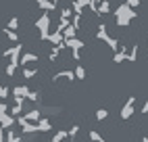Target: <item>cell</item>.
<instances>
[{
	"mask_svg": "<svg viewBox=\"0 0 148 142\" xmlns=\"http://www.w3.org/2000/svg\"><path fill=\"white\" fill-rule=\"evenodd\" d=\"M0 142H4V130L0 128Z\"/></svg>",
	"mask_w": 148,
	"mask_h": 142,
	"instance_id": "29",
	"label": "cell"
},
{
	"mask_svg": "<svg viewBox=\"0 0 148 142\" xmlns=\"http://www.w3.org/2000/svg\"><path fill=\"white\" fill-rule=\"evenodd\" d=\"M71 38H77V29L73 25H67L63 29V42H65V40H71Z\"/></svg>",
	"mask_w": 148,
	"mask_h": 142,
	"instance_id": "18",
	"label": "cell"
},
{
	"mask_svg": "<svg viewBox=\"0 0 148 142\" xmlns=\"http://www.w3.org/2000/svg\"><path fill=\"white\" fill-rule=\"evenodd\" d=\"M8 96H11V90H8V88H6L4 84H0V100L4 103V100H6Z\"/></svg>",
	"mask_w": 148,
	"mask_h": 142,
	"instance_id": "26",
	"label": "cell"
},
{
	"mask_svg": "<svg viewBox=\"0 0 148 142\" xmlns=\"http://www.w3.org/2000/svg\"><path fill=\"white\" fill-rule=\"evenodd\" d=\"M58 13H61V15H58V19H67V21H71V17H73V11H71V6H63Z\"/></svg>",
	"mask_w": 148,
	"mask_h": 142,
	"instance_id": "20",
	"label": "cell"
},
{
	"mask_svg": "<svg viewBox=\"0 0 148 142\" xmlns=\"http://www.w3.org/2000/svg\"><path fill=\"white\" fill-rule=\"evenodd\" d=\"M73 75H75V79H79V82H86V77H88V69H86L84 65L77 63L75 69H73Z\"/></svg>",
	"mask_w": 148,
	"mask_h": 142,
	"instance_id": "14",
	"label": "cell"
},
{
	"mask_svg": "<svg viewBox=\"0 0 148 142\" xmlns=\"http://www.w3.org/2000/svg\"><path fill=\"white\" fill-rule=\"evenodd\" d=\"M21 52H23V44L19 42V44H13L11 48L2 50V59H8V63L19 65V57H21Z\"/></svg>",
	"mask_w": 148,
	"mask_h": 142,
	"instance_id": "6",
	"label": "cell"
},
{
	"mask_svg": "<svg viewBox=\"0 0 148 142\" xmlns=\"http://www.w3.org/2000/svg\"><path fill=\"white\" fill-rule=\"evenodd\" d=\"M82 17H84V15H73V17H71V25L77 29V32L82 29Z\"/></svg>",
	"mask_w": 148,
	"mask_h": 142,
	"instance_id": "25",
	"label": "cell"
},
{
	"mask_svg": "<svg viewBox=\"0 0 148 142\" xmlns=\"http://www.w3.org/2000/svg\"><path fill=\"white\" fill-rule=\"evenodd\" d=\"M94 117H96V121H104V119L108 117V109H104V107H100V109H96V113H94Z\"/></svg>",
	"mask_w": 148,
	"mask_h": 142,
	"instance_id": "23",
	"label": "cell"
},
{
	"mask_svg": "<svg viewBox=\"0 0 148 142\" xmlns=\"http://www.w3.org/2000/svg\"><path fill=\"white\" fill-rule=\"evenodd\" d=\"M11 94H13V98H25V100H29V94H32V90H29L25 84H21V86H15Z\"/></svg>",
	"mask_w": 148,
	"mask_h": 142,
	"instance_id": "10",
	"label": "cell"
},
{
	"mask_svg": "<svg viewBox=\"0 0 148 142\" xmlns=\"http://www.w3.org/2000/svg\"><path fill=\"white\" fill-rule=\"evenodd\" d=\"M136 94H132V96H127V100L123 103V107L119 109V119L121 121H130L132 117H134V113H136Z\"/></svg>",
	"mask_w": 148,
	"mask_h": 142,
	"instance_id": "4",
	"label": "cell"
},
{
	"mask_svg": "<svg viewBox=\"0 0 148 142\" xmlns=\"http://www.w3.org/2000/svg\"><path fill=\"white\" fill-rule=\"evenodd\" d=\"M142 142H148V136H144V138H142Z\"/></svg>",
	"mask_w": 148,
	"mask_h": 142,
	"instance_id": "30",
	"label": "cell"
},
{
	"mask_svg": "<svg viewBox=\"0 0 148 142\" xmlns=\"http://www.w3.org/2000/svg\"><path fill=\"white\" fill-rule=\"evenodd\" d=\"M21 75L23 79H36L40 75V71H38V67H21Z\"/></svg>",
	"mask_w": 148,
	"mask_h": 142,
	"instance_id": "12",
	"label": "cell"
},
{
	"mask_svg": "<svg viewBox=\"0 0 148 142\" xmlns=\"http://www.w3.org/2000/svg\"><path fill=\"white\" fill-rule=\"evenodd\" d=\"M19 25H21L19 17H11V19H8V23H6V29H11V32H17Z\"/></svg>",
	"mask_w": 148,
	"mask_h": 142,
	"instance_id": "22",
	"label": "cell"
},
{
	"mask_svg": "<svg viewBox=\"0 0 148 142\" xmlns=\"http://www.w3.org/2000/svg\"><path fill=\"white\" fill-rule=\"evenodd\" d=\"M38 61H40V57L36 52H21V57H19V67H32Z\"/></svg>",
	"mask_w": 148,
	"mask_h": 142,
	"instance_id": "7",
	"label": "cell"
},
{
	"mask_svg": "<svg viewBox=\"0 0 148 142\" xmlns=\"http://www.w3.org/2000/svg\"><path fill=\"white\" fill-rule=\"evenodd\" d=\"M48 132H52V121L48 117H42L38 121V134H48Z\"/></svg>",
	"mask_w": 148,
	"mask_h": 142,
	"instance_id": "11",
	"label": "cell"
},
{
	"mask_svg": "<svg viewBox=\"0 0 148 142\" xmlns=\"http://www.w3.org/2000/svg\"><path fill=\"white\" fill-rule=\"evenodd\" d=\"M36 29H38V34H40V40L46 42L48 34H50V13H42L36 19Z\"/></svg>",
	"mask_w": 148,
	"mask_h": 142,
	"instance_id": "3",
	"label": "cell"
},
{
	"mask_svg": "<svg viewBox=\"0 0 148 142\" xmlns=\"http://www.w3.org/2000/svg\"><path fill=\"white\" fill-rule=\"evenodd\" d=\"M17 69H19V65H15V63H8V65H6V69H4V73H6V77H15V73H17Z\"/></svg>",
	"mask_w": 148,
	"mask_h": 142,
	"instance_id": "24",
	"label": "cell"
},
{
	"mask_svg": "<svg viewBox=\"0 0 148 142\" xmlns=\"http://www.w3.org/2000/svg\"><path fill=\"white\" fill-rule=\"evenodd\" d=\"M88 140H90V142H108L98 130H90V132H88Z\"/></svg>",
	"mask_w": 148,
	"mask_h": 142,
	"instance_id": "17",
	"label": "cell"
},
{
	"mask_svg": "<svg viewBox=\"0 0 148 142\" xmlns=\"http://www.w3.org/2000/svg\"><path fill=\"white\" fill-rule=\"evenodd\" d=\"M36 6L42 8L44 13H52V11L58 8V2H56V0H36Z\"/></svg>",
	"mask_w": 148,
	"mask_h": 142,
	"instance_id": "9",
	"label": "cell"
},
{
	"mask_svg": "<svg viewBox=\"0 0 148 142\" xmlns=\"http://www.w3.org/2000/svg\"><path fill=\"white\" fill-rule=\"evenodd\" d=\"M140 113H142V115H148V98H146V103H144V107L140 109Z\"/></svg>",
	"mask_w": 148,
	"mask_h": 142,
	"instance_id": "28",
	"label": "cell"
},
{
	"mask_svg": "<svg viewBox=\"0 0 148 142\" xmlns=\"http://www.w3.org/2000/svg\"><path fill=\"white\" fill-rule=\"evenodd\" d=\"M46 42H50L52 46H58V44H63V34L54 29V32H50V34H48V40H46Z\"/></svg>",
	"mask_w": 148,
	"mask_h": 142,
	"instance_id": "15",
	"label": "cell"
},
{
	"mask_svg": "<svg viewBox=\"0 0 148 142\" xmlns=\"http://www.w3.org/2000/svg\"><path fill=\"white\" fill-rule=\"evenodd\" d=\"M65 50V42L63 44H58V46H52V50L48 52V61L50 63H54V61H58V57H61V52Z\"/></svg>",
	"mask_w": 148,
	"mask_h": 142,
	"instance_id": "13",
	"label": "cell"
},
{
	"mask_svg": "<svg viewBox=\"0 0 148 142\" xmlns=\"http://www.w3.org/2000/svg\"><path fill=\"white\" fill-rule=\"evenodd\" d=\"M2 34H4L8 40H11V42H15V44L21 42V40H19V34H17V32H11V29H6V27H4V29H2Z\"/></svg>",
	"mask_w": 148,
	"mask_h": 142,
	"instance_id": "21",
	"label": "cell"
},
{
	"mask_svg": "<svg viewBox=\"0 0 148 142\" xmlns=\"http://www.w3.org/2000/svg\"><path fill=\"white\" fill-rule=\"evenodd\" d=\"M19 117H21L23 121H29V123H38V121H40L42 119V113H40V109H29V111H25V113L23 115H19Z\"/></svg>",
	"mask_w": 148,
	"mask_h": 142,
	"instance_id": "8",
	"label": "cell"
},
{
	"mask_svg": "<svg viewBox=\"0 0 148 142\" xmlns=\"http://www.w3.org/2000/svg\"><path fill=\"white\" fill-rule=\"evenodd\" d=\"M136 17H138V13L134 11V8H130L125 2L115 8V19H117V25H119V27H127Z\"/></svg>",
	"mask_w": 148,
	"mask_h": 142,
	"instance_id": "1",
	"label": "cell"
},
{
	"mask_svg": "<svg viewBox=\"0 0 148 142\" xmlns=\"http://www.w3.org/2000/svg\"><path fill=\"white\" fill-rule=\"evenodd\" d=\"M125 4L130 6V8H134V11H136V8L140 6V0H125Z\"/></svg>",
	"mask_w": 148,
	"mask_h": 142,
	"instance_id": "27",
	"label": "cell"
},
{
	"mask_svg": "<svg viewBox=\"0 0 148 142\" xmlns=\"http://www.w3.org/2000/svg\"><path fill=\"white\" fill-rule=\"evenodd\" d=\"M136 59H138V44H132L127 48V61H130V63H136Z\"/></svg>",
	"mask_w": 148,
	"mask_h": 142,
	"instance_id": "19",
	"label": "cell"
},
{
	"mask_svg": "<svg viewBox=\"0 0 148 142\" xmlns=\"http://www.w3.org/2000/svg\"><path fill=\"white\" fill-rule=\"evenodd\" d=\"M96 38L100 40V42H104L108 48L113 50V52H117V50H119V40H117V38H113L111 34H108V27H106V23H100V25H98V29H96Z\"/></svg>",
	"mask_w": 148,
	"mask_h": 142,
	"instance_id": "2",
	"label": "cell"
},
{
	"mask_svg": "<svg viewBox=\"0 0 148 142\" xmlns=\"http://www.w3.org/2000/svg\"><path fill=\"white\" fill-rule=\"evenodd\" d=\"M56 2H58V0H56ZM69 2H71V0H69Z\"/></svg>",
	"mask_w": 148,
	"mask_h": 142,
	"instance_id": "31",
	"label": "cell"
},
{
	"mask_svg": "<svg viewBox=\"0 0 148 142\" xmlns=\"http://www.w3.org/2000/svg\"><path fill=\"white\" fill-rule=\"evenodd\" d=\"M108 13H111V2H108V0H102V2L96 6V15L102 17V15H108Z\"/></svg>",
	"mask_w": 148,
	"mask_h": 142,
	"instance_id": "16",
	"label": "cell"
},
{
	"mask_svg": "<svg viewBox=\"0 0 148 142\" xmlns=\"http://www.w3.org/2000/svg\"><path fill=\"white\" fill-rule=\"evenodd\" d=\"M69 84L71 86L75 82V75H73V69H61V71H56V73L52 75V84L58 86V84Z\"/></svg>",
	"mask_w": 148,
	"mask_h": 142,
	"instance_id": "5",
	"label": "cell"
}]
</instances>
